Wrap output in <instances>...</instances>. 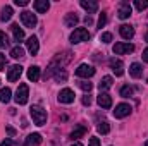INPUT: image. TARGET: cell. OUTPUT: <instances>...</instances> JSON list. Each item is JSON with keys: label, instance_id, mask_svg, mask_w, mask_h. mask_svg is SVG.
I'll return each mask as SVG.
<instances>
[{"label": "cell", "instance_id": "5bb4252c", "mask_svg": "<svg viewBox=\"0 0 148 146\" xmlns=\"http://www.w3.org/2000/svg\"><path fill=\"white\" fill-rule=\"evenodd\" d=\"M119 33H121V36L124 38V40H131V38L134 36V28L131 24H122L119 28Z\"/></svg>", "mask_w": 148, "mask_h": 146}, {"label": "cell", "instance_id": "83f0119b", "mask_svg": "<svg viewBox=\"0 0 148 146\" xmlns=\"http://www.w3.org/2000/svg\"><path fill=\"white\" fill-rule=\"evenodd\" d=\"M97 129H98V132H100V134H109V132H110V126H109V122H107V120L98 122Z\"/></svg>", "mask_w": 148, "mask_h": 146}, {"label": "cell", "instance_id": "d590c367", "mask_svg": "<svg viewBox=\"0 0 148 146\" xmlns=\"http://www.w3.org/2000/svg\"><path fill=\"white\" fill-rule=\"evenodd\" d=\"M100 40H102L103 43H110V41H112V35H110V33H103Z\"/></svg>", "mask_w": 148, "mask_h": 146}, {"label": "cell", "instance_id": "3957f363", "mask_svg": "<svg viewBox=\"0 0 148 146\" xmlns=\"http://www.w3.org/2000/svg\"><path fill=\"white\" fill-rule=\"evenodd\" d=\"M28 98H29V88H28V84L23 83V84H19L14 100H16L17 105H26V103H28Z\"/></svg>", "mask_w": 148, "mask_h": 146}, {"label": "cell", "instance_id": "30bf717a", "mask_svg": "<svg viewBox=\"0 0 148 146\" xmlns=\"http://www.w3.org/2000/svg\"><path fill=\"white\" fill-rule=\"evenodd\" d=\"M131 12H133V9H131L129 2H121V5H119V10H117V16H119V19H127V17L131 16Z\"/></svg>", "mask_w": 148, "mask_h": 146}, {"label": "cell", "instance_id": "d4e9b609", "mask_svg": "<svg viewBox=\"0 0 148 146\" xmlns=\"http://www.w3.org/2000/svg\"><path fill=\"white\" fill-rule=\"evenodd\" d=\"M12 14H14V12H12V7H10V5H5V7L2 9L0 19H2V21H9V19L12 17Z\"/></svg>", "mask_w": 148, "mask_h": 146}, {"label": "cell", "instance_id": "8992f818", "mask_svg": "<svg viewBox=\"0 0 148 146\" xmlns=\"http://www.w3.org/2000/svg\"><path fill=\"white\" fill-rule=\"evenodd\" d=\"M131 105L129 103H119L115 110H114V117L115 119H124V117H127L129 113H131Z\"/></svg>", "mask_w": 148, "mask_h": 146}, {"label": "cell", "instance_id": "ab89813d", "mask_svg": "<svg viewBox=\"0 0 148 146\" xmlns=\"http://www.w3.org/2000/svg\"><path fill=\"white\" fill-rule=\"evenodd\" d=\"M14 3H16V5H21V7H26L29 2H28V0H14Z\"/></svg>", "mask_w": 148, "mask_h": 146}, {"label": "cell", "instance_id": "4dcf8cb0", "mask_svg": "<svg viewBox=\"0 0 148 146\" xmlns=\"http://www.w3.org/2000/svg\"><path fill=\"white\" fill-rule=\"evenodd\" d=\"M77 86H79L83 91H86V93H90V91H91V88H93V84H91L90 81H81V83H77Z\"/></svg>", "mask_w": 148, "mask_h": 146}, {"label": "cell", "instance_id": "f6af8a7d", "mask_svg": "<svg viewBox=\"0 0 148 146\" xmlns=\"http://www.w3.org/2000/svg\"><path fill=\"white\" fill-rule=\"evenodd\" d=\"M145 40H147V41H148V33H147V36H145Z\"/></svg>", "mask_w": 148, "mask_h": 146}, {"label": "cell", "instance_id": "1f68e13d", "mask_svg": "<svg viewBox=\"0 0 148 146\" xmlns=\"http://www.w3.org/2000/svg\"><path fill=\"white\" fill-rule=\"evenodd\" d=\"M134 7L138 10H145V9H148V0H136L134 2Z\"/></svg>", "mask_w": 148, "mask_h": 146}, {"label": "cell", "instance_id": "9c48e42d", "mask_svg": "<svg viewBox=\"0 0 148 146\" xmlns=\"http://www.w3.org/2000/svg\"><path fill=\"white\" fill-rule=\"evenodd\" d=\"M59 102H60V103H66V105L73 103L74 102V91L69 89V88L60 89V93H59Z\"/></svg>", "mask_w": 148, "mask_h": 146}, {"label": "cell", "instance_id": "ac0fdd59", "mask_svg": "<svg viewBox=\"0 0 148 146\" xmlns=\"http://www.w3.org/2000/svg\"><path fill=\"white\" fill-rule=\"evenodd\" d=\"M129 74H131L134 79H140V77L143 76V67H141V64H138V62L131 64V67H129Z\"/></svg>", "mask_w": 148, "mask_h": 146}, {"label": "cell", "instance_id": "e575fe53", "mask_svg": "<svg viewBox=\"0 0 148 146\" xmlns=\"http://www.w3.org/2000/svg\"><path fill=\"white\" fill-rule=\"evenodd\" d=\"M5 65H7V59L3 53H0V71H5Z\"/></svg>", "mask_w": 148, "mask_h": 146}, {"label": "cell", "instance_id": "ba28073f", "mask_svg": "<svg viewBox=\"0 0 148 146\" xmlns=\"http://www.w3.org/2000/svg\"><path fill=\"white\" fill-rule=\"evenodd\" d=\"M95 74V67L93 65H88V64H81L77 69H76V76L77 77H91Z\"/></svg>", "mask_w": 148, "mask_h": 146}, {"label": "cell", "instance_id": "f1b7e54d", "mask_svg": "<svg viewBox=\"0 0 148 146\" xmlns=\"http://www.w3.org/2000/svg\"><path fill=\"white\" fill-rule=\"evenodd\" d=\"M55 81H59V83H64V81H67V71L66 69H59V71H55Z\"/></svg>", "mask_w": 148, "mask_h": 146}, {"label": "cell", "instance_id": "bcb514c9", "mask_svg": "<svg viewBox=\"0 0 148 146\" xmlns=\"http://www.w3.org/2000/svg\"><path fill=\"white\" fill-rule=\"evenodd\" d=\"M145 146H148V141H147V143H145Z\"/></svg>", "mask_w": 148, "mask_h": 146}, {"label": "cell", "instance_id": "4316f807", "mask_svg": "<svg viewBox=\"0 0 148 146\" xmlns=\"http://www.w3.org/2000/svg\"><path fill=\"white\" fill-rule=\"evenodd\" d=\"M10 57L12 59H23L24 57V48L23 46H14L10 50Z\"/></svg>", "mask_w": 148, "mask_h": 146}, {"label": "cell", "instance_id": "44dd1931", "mask_svg": "<svg viewBox=\"0 0 148 146\" xmlns=\"http://www.w3.org/2000/svg\"><path fill=\"white\" fill-rule=\"evenodd\" d=\"M112 83H114V79H112L110 76H105V77H102V81H100V84H98V88H100V93H105L109 88H112Z\"/></svg>", "mask_w": 148, "mask_h": 146}, {"label": "cell", "instance_id": "b9f144b4", "mask_svg": "<svg viewBox=\"0 0 148 146\" xmlns=\"http://www.w3.org/2000/svg\"><path fill=\"white\" fill-rule=\"evenodd\" d=\"M7 132H9V134H10V136H14V134H16V131H14V129H12V127H7Z\"/></svg>", "mask_w": 148, "mask_h": 146}, {"label": "cell", "instance_id": "f35d334b", "mask_svg": "<svg viewBox=\"0 0 148 146\" xmlns=\"http://www.w3.org/2000/svg\"><path fill=\"white\" fill-rule=\"evenodd\" d=\"M88 146H100V139H98V138H91L90 143H88Z\"/></svg>", "mask_w": 148, "mask_h": 146}, {"label": "cell", "instance_id": "8d00e7d4", "mask_svg": "<svg viewBox=\"0 0 148 146\" xmlns=\"http://www.w3.org/2000/svg\"><path fill=\"white\" fill-rule=\"evenodd\" d=\"M0 146H17V143H16V141H12V139H5V141H2V143H0Z\"/></svg>", "mask_w": 148, "mask_h": 146}, {"label": "cell", "instance_id": "60d3db41", "mask_svg": "<svg viewBox=\"0 0 148 146\" xmlns=\"http://www.w3.org/2000/svg\"><path fill=\"white\" fill-rule=\"evenodd\" d=\"M143 60L148 64V48H145V50H143Z\"/></svg>", "mask_w": 148, "mask_h": 146}, {"label": "cell", "instance_id": "d6986e66", "mask_svg": "<svg viewBox=\"0 0 148 146\" xmlns=\"http://www.w3.org/2000/svg\"><path fill=\"white\" fill-rule=\"evenodd\" d=\"M77 23H79V17H77L74 12H69V14H66V17H64V24H66L67 28H74Z\"/></svg>", "mask_w": 148, "mask_h": 146}, {"label": "cell", "instance_id": "4fadbf2b", "mask_svg": "<svg viewBox=\"0 0 148 146\" xmlns=\"http://www.w3.org/2000/svg\"><path fill=\"white\" fill-rule=\"evenodd\" d=\"M97 102H98V105L102 108H110L112 107V96L109 93H100L98 98H97Z\"/></svg>", "mask_w": 148, "mask_h": 146}, {"label": "cell", "instance_id": "7bdbcfd3", "mask_svg": "<svg viewBox=\"0 0 148 146\" xmlns=\"http://www.w3.org/2000/svg\"><path fill=\"white\" fill-rule=\"evenodd\" d=\"M84 23H86V24H91L93 21H91V17H90V16H86V19H84Z\"/></svg>", "mask_w": 148, "mask_h": 146}, {"label": "cell", "instance_id": "74e56055", "mask_svg": "<svg viewBox=\"0 0 148 146\" xmlns=\"http://www.w3.org/2000/svg\"><path fill=\"white\" fill-rule=\"evenodd\" d=\"M83 105H88V107L91 105V96L90 95H84L83 96Z\"/></svg>", "mask_w": 148, "mask_h": 146}, {"label": "cell", "instance_id": "ee69618b", "mask_svg": "<svg viewBox=\"0 0 148 146\" xmlns=\"http://www.w3.org/2000/svg\"><path fill=\"white\" fill-rule=\"evenodd\" d=\"M73 146H83L81 143H73Z\"/></svg>", "mask_w": 148, "mask_h": 146}, {"label": "cell", "instance_id": "cb8c5ba5", "mask_svg": "<svg viewBox=\"0 0 148 146\" xmlns=\"http://www.w3.org/2000/svg\"><path fill=\"white\" fill-rule=\"evenodd\" d=\"M84 134H86V126H77L73 132H71V138H73V139H79V138L84 136Z\"/></svg>", "mask_w": 148, "mask_h": 146}, {"label": "cell", "instance_id": "836d02e7", "mask_svg": "<svg viewBox=\"0 0 148 146\" xmlns=\"http://www.w3.org/2000/svg\"><path fill=\"white\" fill-rule=\"evenodd\" d=\"M9 45V40H7V36L3 35V33H0V48H5Z\"/></svg>", "mask_w": 148, "mask_h": 146}, {"label": "cell", "instance_id": "603a6c76", "mask_svg": "<svg viewBox=\"0 0 148 146\" xmlns=\"http://www.w3.org/2000/svg\"><path fill=\"white\" fill-rule=\"evenodd\" d=\"M28 79L33 81V83H36L38 79H40V67L38 65H33V67L28 69Z\"/></svg>", "mask_w": 148, "mask_h": 146}, {"label": "cell", "instance_id": "ffe728a7", "mask_svg": "<svg viewBox=\"0 0 148 146\" xmlns=\"http://www.w3.org/2000/svg\"><path fill=\"white\" fill-rule=\"evenodd\" d=\"M81 7L88 12H97L98 10V3L93 0H81Z\"/></svg>", "mask_w": 148, "mask_h": 146}, {"label": "cell", "instance_id": "2e32d148", "mask_svg": "<svg viewBox=\"0 0 148 146\" xmlns=\"http://www.w3.org/2000/svg\"><path fill=\"white\" fill-rule=\"evenodd\" d=\"M33 7H35V10L38 14H47V10L50 9V2L48 0H36L33 3Z\"/></svg>", "mask_w": 148, "mask_h": 146}, {"label": "cell", "instance_id": "5b68a950", "mask_svg": "<svg viewBox=\"0 0 148 146\" xmlns=\"http://www.w3.org/2000/svg\"><path fill=\"white\" fill-rule=\"evenodd\" d=\"M21 21H23V24L24 26H28V28H35L36 26V16L31 12V10H24V12H21Z\"/></svg>", "mask_w": 148, "mask_h": 146}, {"label": "cell", "instance_id": "7402d4cb", "mask_svg": "<svg viewBox=\"0 0 148 146\" xmlns=\"http://www.w3.org/2000/svg\"><path fill=\"white\" fill-rule=\"evenodd\" d=\"M10 29H12V35H14V40L16 41H23L24 40V31L19 28V24H12Z\"/></svg>", "mask_w": 148, "mask_h": 146}, {"label": "cell", "instance_id": "52a82bcc", "mask_svg": "<svg viewBox=\"0 0 148 146\" xmlns=\"http://www.w3.org/2000/svg\"><path fill=\"white\" fill-rule=\"evenodd\" d=\"M134 52V45L133 43H115L114 45V53L115 55H122V53H131Z\"/></svg>", "mask_w": 148, "mask_h": 146}, {"label": "cell", "instance_id": "8fae6325", "mask_svg": "<svg viewBox=\"0 0 148 146\" xmlns=\"http://www.w3.org/2000/svg\"><path fill=\"white\" fill-rule=\"evenodd\" d=\"M21 74H23V67H21V65H12V67H9V71H7V79H9L10 83H14V81H17V79L21 77Z\"/></svg>", "mask_w": 148, "mask_h": 146}, {"label": "cell", "instance_id": "d6a6232c", "mask_svg": "<svg viewBox=\"0 0 148 146\" xmlns=\"http://www.w3.org/2000/svg\"><path fill=\"white\" fill-rule=\"evenodd\" d=\"M105 24H107V14L102 12V14H100V19H98V28H103Z\"/></svg>", "mask_w": 148, "mask_h": 146}, {"label": "cell", "instance_id": "9a60e30c", "mask_svg": "<svg viewBox=\"0 0 148 146\" xmlns=\"http://www.w3.org/2000/svg\"><path fill=\"white\" fill-rule=\"evenodd\" d=\"M26 46H28V50H29V53H31V55H36L38 50H40V43H38V38H36V36L28 38V41H26Z\"/></svg>", "mask_w": 148, "mask_h": 146}, {"label": "cell", "instance_id": "7c38bea8", "mask_svg": "<svg viewBox=\"0 0 148 146\" xmlns=\"http://www.w3.org/2000/svg\"><path fill=\"white\" fill-rule=\"evenodd\" d=\"M110 69L114 71L115 76H122L124 74V62L121 59H112L110 60Z\"/></svg>", "mask_w": 148, "mask_h": 146}, {"label": "cell", "instance_id": "f546056e", "mask_svg": "<svg viewBox=\"0 0 148 146\" xmlns=\"http://www.w3.org/2000/svg\"><path fill=\"white\" fill-rule=\"evenodd\" d=\"M133 91H134V88L126 84V86H122V88H121V96H122V98H129V96L133 95Z\"/></svg>", "mask_w": 148, "mask_h": 146}, {"label": "cell", "instance_id": "6da1fadb", "mask_svg": "<svg viewBox=\"0 0 148 146\" xmlns=\"http://www.w3.org/2000/svg\"><path fill=\"white\" fill-rule=\"evenodd\" d=\"M71 60V52H64V53H59L48 65V71H47V77H50L52 74H55V71L59 69H64L66 64Z\"/></svg>", "mask_w": 148, "mask_h": 146}, {"label": "cell", "instance_id": "484cf974", "mask_svg": "<svg viewBox=\"0 0 148 146\" xmlns=\"http://www.w3.org/2000/svg\"><path fill=\"white\" fill-rule=\"evenodd\" d=\"M10 95H12L10 88H2V89H0V102H2V103H7V102L10 100Z\"/></svg>", "mask_w": 148, "mask_h": 146}, {"label": "cell", "instance_id": "e0dca14e", "mask_svg": "<svg viewBox=\"0 0 148 146\" xmlns=\"http://www.w3.org/2000/svg\"><path fill=\"white\" fill-rule=\"evenodd\" d=\"M40 145H41V134H38V132L29 134L24 141V146H40Z\"/></svg>", "mask_w": 148, "mask_h": 146}, {"label": "cell", "instance_id": "7a4b0ae2", "mask_svg": "<svg viewBox=\"0 0 148 146\" xmlns=\"http://www.w3.org/2000/svg\"><path fill=\"white\" fill-rule=\"evenodd\" d=\"M29 113H31V119H33V122H35L36 126H43V124L47 122V110L43 108V107L33 105V107L29 108Z\"/></svg>", "mask_w": 148, "mask_h": 146}, {"label": "cell", "instance_id": "277c9868", "mask_svg": "<svg viewBox=\"0 0 148 146\" xmlns=\"http://www.w3.org/2000/svg\"><path fill=\"white\" fill-rule=\"evenodd\" d=\"M88 40H90V33L84 28L74 29L73 35H71V43H81V41H88Z\"/></svg>", "mask_w": 148, "mask_h": 146}]
</instances>
